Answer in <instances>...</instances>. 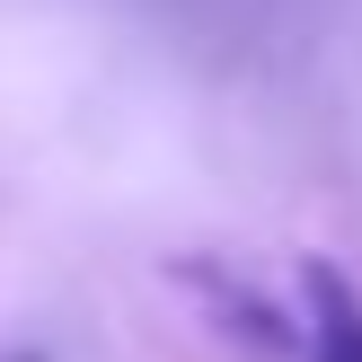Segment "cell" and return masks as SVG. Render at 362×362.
I'll list each match as a JSON object with an SVG mask.
<instances>
[{"label":"cell","mask_w":362,"mask_h":362,"mask_svg":"<svg viewBox=\"0 0 362 362\" xmlns=\"http://www.w3.org/2000/svg\"><path fill=\"white\" fill-rule=\"evenodd\" d=\"M300 362H362V292L336 274L327 257L300 265V318H292Z\"/></svg>","instance_id":"6da1fadb"},{"label":"cell","mask_w":362,"mask_h":362,"mask_svg":"<svg viewBox=\"0 0 362 362\" xmlns=\"http://www.w3.org/2000/svg\"><path fill=\"white\" fill-rule=\"evenodd\" d=\"M18 362H35V354H18Z\"/></svg>","instance_id":"7a4b0ae2"}]
</instances>
